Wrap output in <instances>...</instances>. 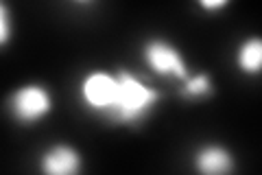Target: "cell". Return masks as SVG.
I'll return each mask as SVG.
<instances>
[{
    "label": "cell",
    "mask_w": 262,
    "mask_h": 175,
    "mask_svg": "<svg viewBox=\"0 0 262 175\" xmlns=\"http://www.w3.org/2000/svg\"><path fill=\"white\" fill-rule=\"evenodd\" d=\"M13 31H15V24H13L11 7H9V5H5L3 0H0V51L11 44Z\"/></svg>",
    "instance_id": "9"
},
{
    "label": "cell",
    "mask_w": 262,
    "mask_h": 175,
    "mask_svg": "<svg viewBox=\"0 0 262 175\" xmlns=\"http://www.w3.org/2000/svg\"><path fill=\"white\" fill-rule=\"evenodd\" d=\"M55 110V94L46 83L29 81L13 88L5 99L7 116L18 127H35L44 123Z\"/></svg>",
    "instance_id": "2"
},
{
    "label": "cell",
    "mask_w": 262,
    "mask_h": 175,
    "mask_svg": "<svg viewBox=\"0 0 262 175\" xmlns=\"http://www.w3.org/2000/svg\"><path fill=\"white\" fill-rule=\"evenodd\" d=\"M116 70L112 72L103 68H92L79 81V101L92 116L105 121V116L110 114L114 101H116Z\"/></svg>",
    "instance_id": "4"
},
{
    "label": "cell",
    "mask_w": 262,
    "mask_h": 175,
    "mask_svg": "<svg viewBox=\"0 0 262 175\" xmlns=\"http://www.w3.org/2000/svg\"><path fill=\"white\" fill-rule=\"evenodd\" d=\"M116 79V101L110 114L105 116V123L116 125V127H140L160 107L162 92L129 68H118Z\"/></svg>",
    "instance_id": "1"
},
{
    "label": "cell",
    "mask_w": 262,
    "mask_h": 175,
    "mask_svg": "<svg viewBox=\"0 0 262 175\" xmlns=\"http://www.w3.org/2000/svg\"><path fill=\"white\" fill-rule=\"evenodd\" d=\"M236 68H238L245 77H258L262 70V40L258 35L245 37L238 48H236Z\"/></svg>",
    "instance_id": "7"
},
{
    "label": "cell",
    "mask_w": 262,
    "mask_h": 175,
    "mask_svg": "<svg viewBox=\"0 0 262 175\" xmlns=\"http://www.w3.org/2000/svg\"><path fill=\"white\" fill-rule=\"evenodd\" d=\"M142 62L155 77L179 81L188 79L190 74V66H188L184 53L179 51L175 42H170L164 35H153L142 42Z\"/></svg>",
    "instance_id": "3"
},
{
    "label": "cell",
    "mask_w": 262,
    "mask_h": 175,
    "mask_svg": "<svg viewBox=\"0 0 262 175\" xmlns=\"http://www.w3.org/2000/svg\"><path fill=\"white\" fill-rule=\"evenodd\" d=\"M212 94H214V79L208 72H190L188 79L182 81V88H179V96L188 103L206 101Z\"/></svg>",
    "instance_id": "8"
},
{
    "label": "cell",
    "mask_w": 262,
    "mask_h": 175,
    "mask_svg": "<svg viewBox=\"0 0 262 175\" xmlns=\"http://www.w3.org/2000/svg\"><path fill=\"white\" fill-rule=\"evenodd\" d=\"M83 153L70 143H53L37 155L39 175H83Z\"/></svg>",
    "instance_id": "5"
},
{
    "label": "cell",
    "mask_w": 262,
    "mask_h": 175,
    "mask_svg": "<svg viewBox=\"0 0 262 175\" xmlns=\"http://www.w3.org/2000/svg\"><path fill=\"white\" fill-rule=\"evenodd\" d=\"M190 166L194 175H234L236 155L223 143H201L190 155Z\"/></svg>",
    "instance_id": "6"
},
{
    "label": "cell",
    "mask_w": 262,
    "mask_h": 175,
    "mask_svg": "<svg viewBox=\"0 0 262 175\" xmlns=\"http://www.w3.org/2000/svg\"><path fill=\"white\" fill-rule=\"evenodd\" d=\"M227 0H210V3H208V0H201V3H199V7H201V9L203 11H208V13H214V11H223V9H227Z\"/></svg>",
    "instance_id": "10"
}]
</instances>
